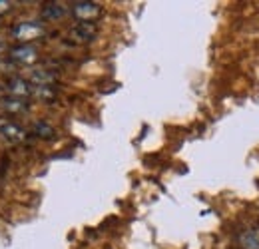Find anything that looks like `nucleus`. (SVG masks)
<instances>
[{
    "mask_svg": "<svg viewBox=\"0 0 259 249\" xmlns=\"http://www.w3.org/2000/svg\"><path fill=\"white\" fill-rule=\"evenodd\" d=\"M8 94L12 96V98H26V96H32V84L30 82H26V80H22V78H14V80H10L8 82Z\"/></svg>",
    "mask_w": 259,
    "mask_h": 249,
    "instance_id": "39448f33",
    "label": "nucleus"
},
{
    "mask_svg": "<svg viewBox=\"0 0 259 249\" xmlns=\"http://www.w3.org/2000/svg\"><path fill=\"white\" fill-rule=\"evenodd\" d=\"M0 44H2V40H0Z\"/></svg>",
    "mask_w": 259,
    "mask_h": 249,
    "instance_id": "ddd939ff",
    "label": "nucleus"
},
{
    "mask_svg": "<svg viewBox=\"0 0 259 249\" xmlns=\"http://www.w3.org/2000/svg\"><path fill=\"white\" fill-rule=\"evenodd\" d=\"M34 134L38 136V138H44V140H52L54 136H56V132H54V128L48 124H44V122H36L32 126Z\"/></svg>",
    "mask_w": 259,
    "mask_h": 249,
    "instance_id": "1a4fd4ad",
    "label": "nucleus"
},
{
    "mask_svg": "<svg viewBox=\"0 0 259 249\" xmlns=\"http://www.w3.org/2000/svg\"><path fill=\"white\" fill-rule=\"evenodd\" d=\"M0 94H2V88H0Z\"/></svg>",
    "mask_w": 259,
    "mask_h": 249,
    "instance_id": "9b49d317",
    "label": "nucleus"
},
{
    "mask_svg": "<svg viewBox=\"0 0 259 249\" xmlns=\"http://www.w3.org/2000/svg\"><path fill=\"white\" fill-rule=\"evenodd\" d=\"M0 134H2L6 140H10V142H20V140H24V136H26V132H24L20 126L12 124V122H2Z\"/></svg>",
    "mask_w": 259,
    "mask_h": 249,
    "instance_id": "423d86ee",
    "label": "nucleus"
},
{
    "mask_svg": "<svg viewBox=\"0 0 259 249\" xmlns=\"http://www.w3.org/2000/svg\"><path fill=\"white\" fill-rule=\"evenodd\" d=\"M2 108L8 110V112H24L28 110V102L22 100V98H6V102H2Z\"/></svg>",
    "mask_w": 259,
    "mask_h": 249,
    "instance_id": "6e6552de",
    "label": "nucleus"
},
{
    "mask_svg": "<svg viewBox=\"0 0 259 249\" xmlns=\"http://www.w3.org/2000/svg\"><path fill=\"white\" fill-rule=\"evenodd\" d=\"M72 12L78 18V22H94L102 10H100L96 2H76Z\"/></svg>",
    "mask_w": 259,
    "mask_h": 249,
    "instance_id": "f03ea898",
    "label": "nucleus"
},
{
    "mask_svg": "<svg viewBox=\"0 0 259 249\" xmlns=\"http://www.w3.org/2000/svg\"><path fill=\"white\" fill-rule=\"evenodd\" d=\"M0 126H2V120H0Z\"/></svg>",
    "mask_w": 259,
    "mask_h": 249,
    "instance_id": "f8f14e48",
    "label": "nucleus"
},
{
    "mask_svg": "<svg viewBox=\"0 0 259 249\" xmlns=\"http://www.w3.org/2000/svg\"><path fill=\"white\" fill-rule=\"evenodd\" d=\"M66 14V8L62 4H56V2H50L42 8V18L44 20H60Z\"/></svg>",
    "mask_w": 259,
    "mask_h": 249,
    "instance_id": "0eeeda50",
    "label": "nucleus"
},
{
    "mask_svg": "<svg viewBox=\"0 0 259 249\" xmlns=\"http://www.w3.org/2000/svg\"><path fill=\"white\" fill-rule=\"evenodd\" d=\"M8 8H10V2L8 0H0V14H4Z\"/></svg>",
    "mask_w": 259,
    "mask_h": 249,
    "instance_id": "9d476101",
    "label": "nucleus"
},
{
    "mask_svg": "<svg viewBox=\"0 0 259 249\" xmlns=\"http://www.w3.org/2000/svg\"><path fill=\"white\" fill-rule=\"evenodd\" d=\"M70 36H72L76 42H90V40H94V36H96V24H94V22H78V24L70 30Z\"/></svg>",
    "mask_w": 259,
    "mask_h": 249,
    "instance_id": "20e7f679",
    "label": "nucleus"
},
{
    "mask_svg": "<svg viewBox=\"0 0 259 249\" xmlns=\"http://www.w3.org/2000/svg\"><path fill=\"white\" fill-rule=\"evenodd\" d=\"M10 58H12L14 62L28 66V64L36 62L38 52H36V48L30 46V44H20V46H16V48L10 50Z\"/></svg>",
    "mask_w": 259,
    "mask_h": 249,
    "instance_id": "7ed1b4c3",
    "label": "nucleus"
},
{
    "mask_svg": "<svg viewBox=\"0 0 259 249\" xmlns=\"http://www.w3.org/2000/svg\"><path fill=\"white\" fill-rule=\"evenodd\" d=\"M44 26L40 24V22H22V24H18V26H14V30H12V36L16 38V40H20V42H30V40H36V38H40V36H44Z\"/></svg>",
    "mask_w": 259,
    "mask_h": 249,
    "instance_id": "f257e3e1",
    "label": "nucleus"
}]
</instances>
